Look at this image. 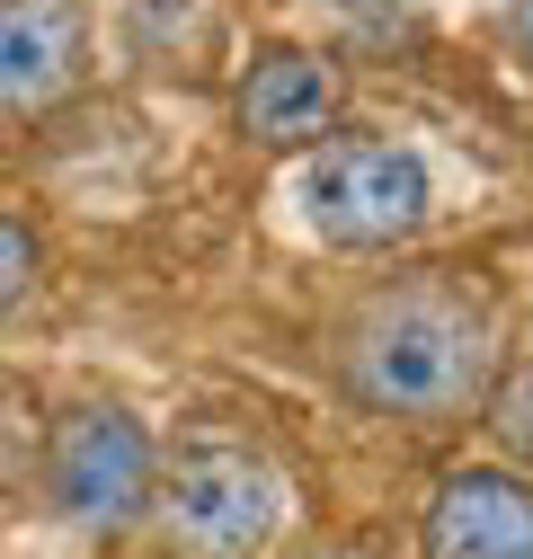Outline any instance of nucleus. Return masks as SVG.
Here are the masks:
<instances>
[{
    "instance_id": "f257e3e1",
    "label": "nucleus",
    "mask_w": 533,
    "mask_h": 559,
    "mask_svg": "<svg viewBox=\"0 0 533 559\" xmlns=\"http://www.w3.org/2000/svg\"><path fill=\"white\" fill-rule=\"evenodd\" d=\"M329 382L382 427H462L498 382V302L462 266H400L329 329Z\"/></svg>"
},
{
    "instance_id": "f03ea898",
    "label": "nucleus",
    "mask_w": 533,
    "mask_h": 559,
    "mask_svg": "<svg viewBox=\"0 0 533 559\" xmlns=\"http://www.w3.org/2000/svg\"><path fill=\"white\" fill-rule=\"evenodd\" d=\"M152 515L178 559H258L285 524V479L249 436L232 427H196L161 453Z\"/></svg>"
},
{
    "instance_id": "7ed1b4c3",
    "label": "nucleus",
    "mask_w": 533,
    "mask_h": 559,
    "mask_svg": "<svg viewBox=\"0 0 533 559\" xmlns=\"http://www.w3.org/2000/svg\"><path fill=\"white\" fill-rule=\"evenodd\" d=\"M427 214H436V169L400 133H329L320 152H303V223L329 249L347 258L410 249Z\"/></svg>"
},
{
    "instance_id": "20e7f679",
    "label": "nucleus",
    "mask_w": 533,
    "mask_h": 559,
    "mask_svg": "<svg viewBox=\"0 0 533 559\" xmlns=\"http://www.w3.org/2000/svg\"><path fill=\"white\" fill-rule=\"evenodd\" d=\"M45 507L81 533H125L133 515H152L161 488V444L133 408L116 400H81L45 427Z\"/></svg>"
},
{
    "instance_id": "39448f33",
    "label": "nucleus",
    "mask_w": 533,
    "mask_h": 559,
    "mask_svg": "<svg viewBox=\"0 0 533 559\" xmlns=\"http://www.w3.org/2000/svg\"><path fill=\"white\" fill-rule=\"evenodd\" d=\"M232 124L258 152H320L329 133H347V72L339 53L311 45H258L232 90Z\"/></svg>"
},
{
    "instance_id": "423d86ee",
    "label": "nucleus",
    "mask_w": 533,
    "mask_h": 559,
    "mask_svg": "<svg viewBox=\"0 0 533 559\" xmlns=\"http://www.w3.org/2000/svg\"><path fill=\"white\" fill-rule=\"evenodd\" d=\"M418 559H533V471L462 462L418 515Z\"/></svg>"
},
{
    "instance_id": "0eeeda50",
    "label": "nucleus",
    "mask_w": 533,
    "mask_h": 559,
    "mask_svg": "<svg viewBox=\"0 0 533 559\" xmlns=\"http://www.w3.org/2000/svg\"><path fill=\"white\" fill-rule=\"evenodd\" d=\"M90 72V19L81 0H0V107L45 116Z\"/></svg>"
},
{
    "instance_id": "6e6552de",
    "label": "nucleus",
    "mask_w": 533,
    "mask_h": 559,
    "mask_svg": "<svg viewBox=\"0 0 533 559\" xmlns=\"http://www.w3.org/2000/svg\"><path fill=\"white\" fill-rule=\"evenodd\" d=\"M481 427L498 436V453H507L516 471H533V356H524V365H498V382H489V400H481Z\"/></svg>"
},
{
    "instance_id": "1a4fd4ad",
    "label": "nucleus",
    "mask_w": 533,
    "mask_h": 559,
    "mask_svg": "<svg viewBox=\"0 0 533 559\" xmlns=\"http://www.w3.org/2000/svg\"><path fill=\"white\" fill-rule=\"evenodd\" d=\"M36 275H45V249H36V231L0 204V311H19L27 294H36Z\"/></svg>"
},
{
    "instance_id": "9d476101",
    "label": "nucleus",
    "mask_w": 533,
    "mask_h": 559,
    "mask_svg": "<svg viewBox=\"0 0 533 559\" xmlns=\"http://www.w3.org/2000/svg\"><path fill=\"white\" fill-rule=\"evenodd\" d=\"M27 444H36V427H27V400L0 382V488H10L19 471H27Z\"/></svg>"
},
{
    "instance_id": "9b49d317",
    "label": "nucleus",
    "mask_w": 533,
    "mask_h": 559,
    "mask_svg": "<svg viewBox=\"0 0 533 559\" xmlns=\"http://www.w3.org/2000/svg\"><path fill=\"white\" fill-rule=\"evenodd\" d=\"M507 36H516V53L533 62V0H507Z\"/></svg>"
}]
</instances>
